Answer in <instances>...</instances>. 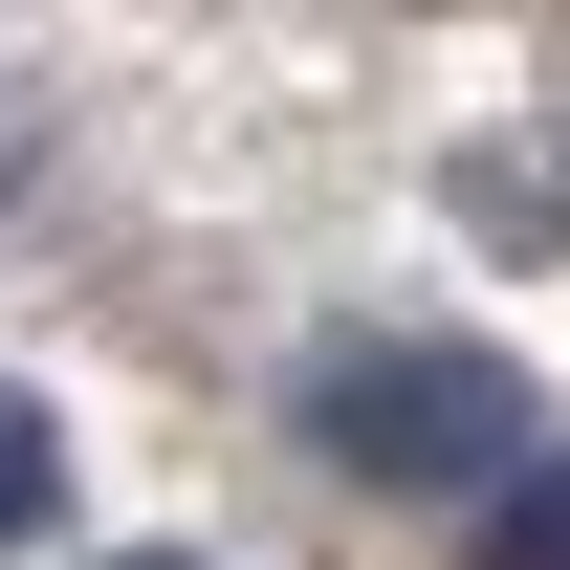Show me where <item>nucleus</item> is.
<instances>
[{
    "label": "nucleus",
    "mask_w": 570,
    "mask_h": 570,
    "mask_svg": "<svg viewBox=\"0 0 570 570\" xmlns=\"http://www.w3.org/2000/svg\"><path fill=\"white\" fill-rule=\"evenodd\" d=\"M307 439L352 461V483H527V373L461 352V330H352V352L307 373Z\"/></svg>",
    "instance_id": "obj_1"
},
{
    "label": "nucleus",
    "mask_w": 570,
    "mask_h": 570,
    "mask_svg": "<svg viewBox=\"0 0 570 570\" xmlns=\"http://www.w3.org/2000/svg\"><path fill=\"white\" fill-rule=\"evenodd\" d=\"M22 527H67V439H45V395H0V549Z\"/></svg>",
    "instance_id": "obj_2"
},
{
    "label": "nucleus",
    "mask_w": 570,
    "mask_h": 570,
    "mask_svg": "<svg viewBox=\"0 0 570 570\" xmlns=\"http://www.w3.org/2000/svg\"><path fill=\"white\" fill-rule=\"evenodd\" d=\"M483 570H570V461H527V483H504V527H483Z\"/></svg>",
    "instance_id": "obj_3"
},
{
    "label": "nucleus",
    "mask_w": 570,
    "mask_h": 570,
    "mask_svg": "<svg viewBox=\"0 0 570 570\" xmlns=\"http://www.w3.org/2000/svg\"><path fill=\"white\" fill-rule=\"evenodd\" d=\"M483 219L504 242H570V154H483Z\"/></svg>",
    "instance_id": "obj_4"
},
{
    "label": "nucleus",
    "mask_w": 570,
    "mask_h": 570,
    "mask_svg": "<svg viewBox=\"0 0 570 570\" xmlns=\"http://www.w3.org/2000/svg\"><path fill=\"white\" fill-rule=\"evenodd\" d=\"M110 570H198V549H110Z\"/></svg>",
    "instance_id": "obj_5"
}]
</instances>
